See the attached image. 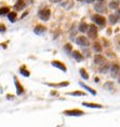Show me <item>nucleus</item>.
<instances>
[{
    "label": "nucleus",
    "instance_id": "nucleus-1",
    "mask_svg": "<svg viewBox=\"0 0 120 127\" xmlns=\"http://www.w3.org/2000/svg\"><path fill=\"white\" fill-rule=\"evenodd\" d=\"M92 21L94 22L95 24H97L99 26H101V27H104V26H105V24H106L105 17L102 16V15H100V14L93 15V16H92Z\"/></svg>",
    "mask_w": 120,
    "mask_h": 127
},
{
    "label": "nucleus",
    "instance_id": "nucleus-2",
    "mask_svg": "<svg viewBox=\"0 0 120 127\" xmlns=\"http://www.w3.org/2000/svg\"><path fill=\"white\" fill-rule=\"evenodd\" d=\"M76 43H77L78 45H81V46H85V47L90 45L89 40H88L85 37H83V36H80V37H78L77 39H76Z\"/></svg>",
    "mask_w": 120,
    "mask_h": 127
},
{
    "label": "nucleus",
    "instance_id": "nucleus-3",
    "mask_svg": "<svg viewBox=\"0 0 120 127\" xmlns=\"http://www.w3.org/2000/svg\"><path fill=\"white\" fill-rule=\"evenodd\" d=\"M88 37L91 38V39H95L97 37V28L94 25H91L89 27V30H88Z\"/></svg>",
    "mask_w": 120,
    "mask_h": 127
},
{
    "label": "nucleus",
    "instance_id": "nucleus-4",
    "mask_svg": "<svg viewBox=\"0 0 120 127\" xmlns=\"http://www.w3.org/2000/svg\"><path fill=\"white\" fill-rule=\"evenodd\" d=\"M50 14H51L50 10L49 9H45V10L40 11L39 13H38V16L42 19V21H48V19H49V17H50Z\"/></svg>",
    "mask_w": 120,
    "mask_h": 127
},
{
    "label": "nucleus",
    "instance_id": "nucleus-5",
    "mask_svg": "<svg viewBox=\"0 0 120 127\" xmlns=\"http://www.w3.org/2000/svg\"><path fill=\"white\" fill-rule=\"evenodd\" d=\"M66 115H82L85 114V112L81 110H78V109H75V110H67L64 112Z\"/></svg>",
    "mask_w": 120,
    "mask_h": 127
},
{
    "label": "nucleus",
    "instance_id": "nucleus-6",
    "mask_svg": "<svg viewBox=\"0 0 120 127\" xmlns=\"http://www.w3.org/2000/svg\"><path fill=\"white\" fill-rule=\"evenodd\" d=\"M119 70H120V68H119V66H118L117 64H113V65H111L110 71H111V75H113L114 78L118 75V73H119Z\"/></svg>",
    "mask_w": 120,
    "mask_h": 127
},
{
    "label": "nucleus",
    "instance_id": "nucleus-7",
    "mask_svg": "<svg viewBox=\"0 0 120 127\" xmlns=\"http://www.w3.org/2000/svg\"><path fill=\"white\" fill-rule=\"evenodd\" d=\"M94 9L96 10L97 12H105V11H106L105 5H104V3L101 2V1H100L99 3H96V5H94Z\"/></svg>",
    "mask_w": 120,
    "mask_h": 127
},
{
    "label": "nucleus",
    "instance_id": "nucleus-8",
    "mask_svg": "<svg viewBox=\"0 0 120 127\" xmlns=\"http://www.w3.org/2000/svg\"><path fill=\"white\" fill-rule=\"evenodd\" d=\"M45 30H47V28H45V26H41V25H38V26L34 29V31H35L37 35H42Z\"/></svg>",
    "mask_w": 120,
    "mask_h": 127
},
{
    "label": "nucleus",
    "instance_id": "nucleus-9",
    "mask_svg": "<svg viewBox=\"0 0 120 127\" xmlns=\"http://www.w3.org/2000/svg\"><path fill=\"white\" fill-rule=\"evenodd\" d=\"M52 65H53L54 67H57V68L61 69V70L66 71V67L64 66V65L61 63V61H56V60H54V61H52Z\"/></svg>",
    "mask_w": 120,
    "mask_h": 127
},
{
    "label": "nucleus",
    "instance_id": "nucleus-10",
    "mask_svg": "<svg viewBox=\"0 0 120 127\" xmlns=\"http://www.w3.org/2000/svg\"><path fill=\"white\" fill-rule=\"evenodd\" d=\"M14 82H15V85H16V88H17V95H21L22 93L24 92L23 86H22V85L20 84V82L17 81V79H16V78H14Z\"/></svg>",
    "mask_w": 120,
    "mask_h": 127
},
{
    "label": "nucleus",
    "instance_id": "nucleus-11",
    "mask_svg": "<svg viewBox=\"0 0 120 127\" xmlns=\"http://www.w3.org/2000/svg\"><path fill=\"white\" fill-rule=\"evenodd\" d=\"M106 61V59L104 58L103 56H101V55H96V56L94 57V63L95 64H104Z\"/></svg>",
    "mask_w": 120,
    "mask_h": 127
},
{
    "label": "nucleus",
    "instance_id": "nucleus-12",
    "mask_svg": "<svg viewBox=\"0 0 120 127\" xmlns=\"http://www.w3.org/2000/svg\"><path fill=\"white\" fill-rule=\"evenodd\" d=\"M73 56H74V58H75L77 61H81L83 59V56L80 54L78 51H75V52H73Z\"/></svg>",
    "mask_w": 120,
    "mask_h": 127
},
{
    "label": "nucleus",
    "instance_id": "nucleus-13",
    "mask_svg": "<svg viewBox=\"0 0 120 127\" xmlns=\"http://www.w3.org/2000/svg\"><path fill=\"white\" fill-rule=\"evenodd\" d=\"M24 7H25V5H24L23 0H19V1L16 2V5H14V8H15L16 10H23Z\"/></svg>",
    "mask_w": 120,
    "mask_h": 127
},
{
    "label": "nucleus",
    "instance_id": "nucleus-14",
    "mask_svg": "<svg viewBox=\"0 0 120 127\" xmlns=\"http://www.w3.org/2000/svg\"><path fill=\"white\" fill-rule=\"evenodd\" d=\"M88 28H89V26H88L85 23H81L79 25V31H81V32H85V31H88Z\"/></svg>",
    "mask_w": 120,
    "mask_h": 127
},
{
    "label": "nucleus",
    "instance_id": "nucleus-15",
    "mask_svg": "<svg viewBox=\"0 0 120 127\" xmlns=\"http://www.w3.org/2000/svg\"><path fill=\"white\" fill-rule=\"evenodd\" d=\"M83 106H85V107H90V108H103V106H101V104H89V102H83Z\"/></svg>",
    "mask_w": 120,
    "mask_h": 127
},
{
    "label": "nucleus",
    "instance_id": "nucleus-16",
    "mask_svg": "<svg viewBox=\"0 0 120 127\" xmlns=\"http://www.w3.org/2000/svg\"><path fill=\"white\" fill-rule=\"evenodd\" d=\"M8 18L10 19V22H14L15 18H16V13H14V12H10L9 14H8Z\"/></svg>",
    "mask_w": 120,
    "mask_h": 127
},
{
    "label": "nucleus",
    "instance_id": "nucleus-17",
    "mask_svg": "<svg viewBox=\"0 0 120 127\" xmlns=\"http://www.w3.org/2000/svg\"><path fill=\"white\" fill-rule=\"evenodd\" d=\"M118 21V15H109V22L111 24H116Z\"/></svg>",
    "mask_w": 120,
    "mask_h": 127
},
{
    "label": "nucleus",
    "instance_id": "nucleus-18",
    "mask_svg": "<svg viewBox=\"0 0 120 127\" xmlns=\"http://www.w3.org/2000/svg\"><path fill=\"white\" fill-rule=\"evenodd\" d=\"M93 49H94V51L97 53H100L102 51V46L100 43H94V44H93Z\"/></svg>",
    "mask_w": 120,
    "mask_h": 127
},
{
    "label": "nucleus",
    "instance_id": "nucleus-19",
    "mask_svg": "<svg viewBox=\"0 0 120 127\" xmlns=\"http://www.w3.org/2000/svg\"><path fill=\"white\" fill-rule=\"evenodd\" d=\"M118 7H119V2L118 1H113V2L109 3V8L110 9H117Z\"/></svg>",
    "mask_w": 120,
    "mask_h": 127
},
{
    "label": "nucleus",
    "instance_id": "nucleus-20",
    "mask_svg": "<svg viewBox=\"0 0 120 127\" xmlns=\"http://www.w3.org/2000/svg\"><path fill=\"white\" fill-rule=\"evenodd\" d=\"M80 74H81V77H82V78H85V80H87V79H89V75H88V73L85 72V69H81V70H80Z\"/></svg>",
    "mask_w": 120,
    "mask_h": 127
},
{
    "label": "nucleus",
    "instance_id": "nucleus-21",
    "mask_svg": "<svg viewBox=\"0 0 120 127\" xmlns=\"http://www.w3.org/2000/svg\"><path fill=\"white\" fill-rule=\"evenodd\" d=\"M9 13V8H1L0 9V15H5Z\"/></svg>",
    "mask_w": 120,
    "mask_h": 127
},
{
    "label": "nucleus",
    "instance_id": "nucleus-22",
    "mask_svg": "<svg viewBox=\"0 0 120 127\" xmlns=\"http://www.w3.org/2000/svg\"><path fill=\"white\" fill-rule=\"evenodd\" d=\"M107 70H109V66H108V65H105V66L101 67V69H100V71H101L102 73L107 72Z\"/></svg>",
    "mask_w": 120,
    "mask_h": 127
},
{
    "label": "nucleus",
    "instance_id": "nucleus-23",
    "mask_svg": "<svg viewBox=\"0 0 120 127\" xmlns=\"http://www.w3.org/2000/svg\"><path fill=\"white\" fill-rule=\"evenodd\" d=\"M64 50H65L67 53H70L71 52V45L70 44H66L65 46H64Z\"/></svg>",
    "mask_w": 120,
    "mask_h": 127
},
{
    "label": "nucleus",
    "instance_id": "nucleus-24",
    "mask_svg": "<svg viewBox=\"0 0 120 127\" xmlns=\"http://www.w3.org/2000/svg\"><path fill=\"white\" fill-rule=\"evenodd\" d=\"M70 95H74V96H83L85 93L83 92H73V93H70Z\"/></svg>",
    "mask_w": 120,
    "mask_h": 127
},
{
    "label": "nucleus",
    "instance_id": "nucleus-25",
    "mask_svg": "<svg viewBox=\"0 0 120 127\" xmlns=\"http://www.w3.org/2000/svg\"><path fill=\"white\" fill-rule=\"evenodd\" d=\"M21 73L23 75H25V77H29V72H27V70H25L23 68H21Z\"/></svg>",
    "mask_w": 120,
    "mask_h": 127
},
{
    "label": "nucleus",
    "instance_id": "nucleus-26",
    "mask_svg": "<svg viewBox=\"0 0 120 127\" xmlns=\"http://www.w3.org/2000/svg\"><path fill=\"white\" fill-rule=\"evenodd\" d=\"M81 85H82V86H83V87H85V88H87V90H88V91H89V92H90V93H92V94H93V95H95V91L91 90V88H90V87H88V86H87V85L82 84V83H81Z\"/></svg>",
    "mask_w": 120,
    "mask_h": 127
},
{
    "label": "nucleus",
    "instance_id": "nucleus-27",
    "mask_svg": "<svg viewBox=\"0 0 120 127\" xmlns=\"http://www.w3.org/2000/svg\"><path fill=\"white\" fill-rule=\"evenodd\" d=\"M81 2H85V3H91V2H95V1H101V0H78Z\"/></svg>",
    "mask_w": 120,
    "mask_h": 127
},
{
    "label": "nucleus",
    "instance_id": "nucleus-28",
    "mask_svg": "<svg viewBox=\"0 0 120 127\" xmlns=\"http://www.w3.org/2000/svg\"><path fill=\"white\" fill-rule=\"evenodd\" d=\"M0 31H5V25H0Z\"/></svg>",
    "mask_w": 120,
    "mask_h": 127
}]
</instances>
